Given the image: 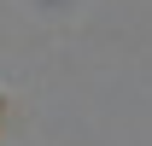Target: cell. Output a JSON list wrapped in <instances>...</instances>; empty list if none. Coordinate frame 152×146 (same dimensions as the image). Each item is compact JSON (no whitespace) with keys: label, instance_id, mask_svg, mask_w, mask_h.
<instances>
[{"label":"cell","instance_id":"6da1fadb","mask_svg":"<svg viewBox=\"0 0 152 146\" xmlns=\"http://www.w3.org/2000/svg\"><path fill=\"white\" fill-rule=\"evenodd\" d=\"M0 123H6V111H0Z\"/></svg>","mask_w":152,"mask_h":146}]
</instances>
